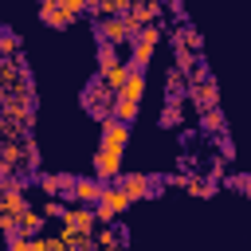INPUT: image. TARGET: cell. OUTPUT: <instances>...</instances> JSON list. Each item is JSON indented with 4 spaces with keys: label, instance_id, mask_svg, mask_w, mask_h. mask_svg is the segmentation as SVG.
Masks as SVG:
<instances>
[{
    "label": "cell",
    "instance_id": "obj_1",
    "mask_svg": "<svg viewBox=\"0 0 251 251\" xmlns=\"http://www.w3.org/2000/svg\"><path fill=\"white\" fill-rule=\"evenodd\" d=\"M157 43H161V20L157 24H141L137 27V35L129 39V67L133 71H145L149 67V59H153V51H157Z\"/></svg>",
    "mask_w": 251,
    "mask_h": 251
},
{
    "label": "cell",
    "instance_id": "obj_2",
    "mask_svg": "<svg viewBox=\"0 0 251 251\" xmlns=\"http://www.w3.org/2000/svg\"><path fill=\"white\" fill-rule=\"evenodd\" d=\"M137 27H141V24H137L129 12H122V16H98V27H94V31H98V39L122 47V43H129V39L137 35Z\"/></svg>",
    "mask_w": 251,
    "mask_h": 251
},
{
    "label": "cell",
    "instance_id": "obj_3",
    "mask_svg": "<svg viewBox=\"0 0 251 251\" xmlns=\"http://www.w3.org/2000/svg\"><path fill=\"white\" fill-rule=\"evenodd\" d=\"M161 184H165V176H145V173H118V188L129 196V204L133 200H149V196H161Z\"/></svg>",
    "mask_w": 251,
    "mask_h": 251
},
{
    "label": "cell",
    "instance_id": "obj_4",
    "mask_svg": "<svg viewBox=\"0 0 251 251\" xmlns=\"http://www.w3.org/2000/svg\"><path fill=\"white\" fill-rule=\"evenodd\" d=\"M126 208H129V196H126L118 184H114V188H110V184H102V196H98V204H94L98 224H114V220H118Z\"/></svg>",
    "mask_w": 251,
    "mask_h": 251
},
{
    "label": "cell",
    "instance_id": "obj_5",
    "mask_svg": "<svg viewBox=\"0 0 251 251\" xmlns=\"http://www.w3.org/2000/svg\"><path fill=\"white\" fill-rule=\"evenodd\" d=\"M82 110L94 114V118H110V110H114V90L102 82V75L86 86V94H82Z\"/></svg>",
    "mask_w": 251,
    "mask_h": 251
},
{
    "label": "cell",
    "instance_id": "obj_6",
    "mask_svg": "<svg viewBox=\"0 0 251 251\" xmlns=\"http://www.w3.org/2000/svg\"><path fill=\"white\" fill-rule=\"evenodd\" d=\"M184 98H188L192 106H200V110H208V106H216V102H220V90H216V82H212V75L204 71V75H196V78H188V86H184Z\"/></svg>",
    "mask_w": 251,
    "mask_h": 251
},
{
    "label": "cell",
    "instance_id": "obj_7",
    "mask_svg": "<svg viewBox=\"0 0 251 251\" xmlns=\"http://www.w3.org/2000/svg\"><path fill=\"white\" fill-rule=\"evenodd\" d=\"M122 153H126V149L98 145V153H94V176H98V180H114V176L122 173Z\"/></svg>",
    "mask_w": 251,
    "mask_h": 251
},
{
    "label": "cell",
    "instance_id": "obj_8",
    "mask_svg": "<svg viewBox=\"0 0 251 251\" xmlns=\"http://www.w3.org/2000/svg\"><path fill=\"white\" fill-rule=\"evenodd\" d=\"M94 224H98L94 204H78V208H67V212H63V227H67V231H82V235H90Z\"/></svg>",
    "mask_w": 251,
    "mask_h": 251
},
{
    "label": "cell",
    "instance_id": "obj_9",
    "mask_svg": "<svg viewBox=\"0 0 251 251\" xmlns=\"http://www.w3.org/2000/svg\"><path fill=\"white\" fill-rule=\"evenodd\" d=\"M102 184H106V180H98V176H75L71 200H75V204H98V196H102Z\"/></svg>",
    "mask_w": 251,
    "mask_h": 251
},
{
    "label": "cell",
    "instance_id": "obj_10",
    "mask_svg": "<svg viewBox=\"0 0 251 251\" xmlns=\"http://www.w3.org/2000/svg\"><path fill=\"white\" fill-rule=\"evenodd\" d=\"M39 20L51 24V27H67V24H75V16H71L59 0H39Z\"/></svg>",
    "mask_w": 251,
    "mask_h": 251
},
{
    "label": "cell",
    "instance_id": "obj_11",
    "mask_svg": "<svg viewBox=\"0 0 251 251\" xmlns=\"http://www.w3.org/2000/svg\"><path fill=\"white\" fill-rule=\"evenodd\" d=\"M39 188H43L47 196H71L75 176H67V173H43V176H39Z\"/></svg>",
    "mask_w": 251,
    "mask_h": 251
},
{
    "label": "cell",
    "instance_id": "obj_12",
    "mask_svg": "<svg viewBox=\"0 0 251 251\" xmlns=\"http://www.w3.org/2000/svg\"><path fill=\"white\" fill-rule=\"evenodd\" d=\"M129 16L137 24H157L161 20V0H133L129 4Z\"/></svg>",
    "mask_w": 251,
    "mask_h": 251
},
{
    "label": "cell",
    "instance_id": "obj_13",
    "mask_svg": "<svg viewBox=\"0 0 251 251\" xmlns=\"http://www.w3.org/2000/svg\"><path fill=\"white\" fill-rule=\"evenodd\" d=\"M200 126H204V133H212V137H224V133H227L220 106H208V110H200Z\"/></svg>",
    "mask_w": 251,
    "mask_h": 251
},
{
    "label": "cell",
    "instance_id": "obj_14",
    "mask_svg": "<svg viewBox=\"0 0 251 251\" xmlns=\"http://www.w3.org/2000/svg\"><path fill=\"white\" fill-rule=\"evenodd\" d=\"M114 67H122V59H118V43L98 39V75H106V71H114Z\"/></svg>",
    "mask_w": 251,
    "mask_h": 251
},
{
    "label": "cell",
    "instance_id": "obj_15",
    "mask_svg": "<svg viewBox=\"0 0 251 251\" xmlns=\"http://www.w3.org/2000/svg\"><path fill=\"white\" fill-rule=\"evenodd\" d=\"M43 224H47V220H43V216H39V212H35V208H24V212H20V216H16V227H20V231H24V235H31V231H39V227H43Z\"/></svg>",
    "mask_w": 251,
    "mask_h": 251
},
{
    "label": "cell",
    "instance_id": "obj_16",
    "mask_svg": "<svg viewBox=\"0 0 251 251\" xmlns=\"http://www.w3.org/2000/svg\"><path fill=\"white\" fill-rule=\"evenodd\" d=\"M12 55H20V39L8 27H0V59H12Z\"/></svg>",
    "mask_w": 251,
    "mask_h": 251
},
{
    "label": "cell",
    "instance_id": "obj_17",
    "mask_svg": "<svg viewBox=\"0 0 251 251\" xmlns=\"http://www.w3.org/2000/svg\"><path fill=\"white\" fill-rule=\"evenodd\" d=\"M94 243H98V247H114V243H126V231H114V227H106V231H98V235H94Z\"/></svg>",
    "mask_w": 251,
    "mask_h": 251
},
{
    "label": "cell",
    "instance_id": "obj_18",
    "mask_svg": "<svg viewBox=\"0 0 251 251\" xmlns=\"http://www.w3.org/2000/svg\"><path fill=\"white\" fill-rule=\"evenodd\" d=\"M161 122H165V126H180V98H169V106H165Z\"/></svg>",
    "mask_w": 251,
    "mask_h": 251
},
{
    "label": "cell",
    "instance_id": "obj_19",
    "mask_svg": "<svg viewBox=\"0 0 251 251\" xmlns=\"http://www.w3.org/2000/svg\"><path fill=\"white\" fill-rule=\"evenodd\" d=\"M63 212H67V204H63L59 196H51V200H47V208H43V216H51V220H63Z\"/></svg>",
    "mask_w": 251,
    "mask_h": 251
},
{
    "label": "cell",
    "instance_id": "obj_20",
    "mask_svg": "<svg viewBox=\"0 0 251 251\" xmlns=\"http://www.w3.org/2000/svg\"><path fill=\"white\" fill-rule=\"evenodd\" d=\"M59 4H63V8H67V12L75 16V20H78L82 12H90V0H59Z\"/></svg>",
    "mask_w": 251,
    "mask_h": 251
},
{
    "label": "cell",
    "instance_id": "obj_21",
    "mask_svg": "<svg viewBox=\"0 0 251 251\" xmlns=\"http://www.w3.org/2000/svg\"><path fill=\"white\" fill-rule=\"evenodd\" d=\"M8 247H12V251H27V235H24L20 227H16V231H8Z\"/></svg>",
    "mask_w": 251,
    "mask_h": 251
},
{
    "label": "cell",
    "instance_id": "obj_22",
    "mask_svg": "<svg viewBox=\"0 0 251 251\" xmlns=\"http://www.w3.org/2000/svg\"><path fill=\"white\" fill-rule=\"evenodd\" d=\"M227 184H231V188H239L243 196H251V176H247V173H239V176H231Z\"/></svg>",
    "mask_w": 251,
    "mask_h": 251
}]
</instances>
